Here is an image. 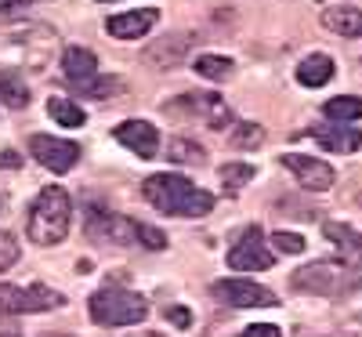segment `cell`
<instances>
[{
  "label": "cell",
  "mask_w": 362,
  "mask_h": 337,
  "mask_svg": "<svg viewBox=\"0 0 362 337\" xmlns=\"http://www.w3.org/2000/svg\"><path fill=\"white\" fill-rule=\"evenodd\" d=\"M58 47L54 29L44 22H18L0 29V69L15 73H37L51 62Z\"/></svg>",
  "instance_id": "cell-1"
},
{
  "label": "cell",
  "mask_w": 362,
  "mask_h": 337,
  "mask_svg": "<svg viewBox=\"0 0 362 337\" xmlns=\"http://www.w3.org/2000/svg\"><path fill=\"white\" fill-rule=\"evenodd\" d=\"M141 196L167 218H206L214 210V193L192 185L181 174H153L141 181Z\"/></svg>",
  "instance_id": "cell-2"
},
{
  "label": "cell",
  "mask_w": 362,
  "mask_h": 337,
  "mask_svg": "<svg viewBox=\"0 0 362 337\" xmlns=\"http://www.w3.org/2000/svg\"><path fill=\"white\" fill-rule=\"evenodd\" d=\"M69 222H73V200L62 185H47L37 193V200L29 203L25 214V232L37 247H54L69 236Z\"/></svg>",
  "instance_id": "cell-3"
},
{
  "label": "cell",
  "mask_w": 362,
  "mask_h": 337,
  "mask_svg": "<svg viewBox=\"0 0 362 337\" xmlns=\"http://www.w3.org/2000/svg\"><path fill=\"white\" fill-rule=\"evenodd\" d=\"M290 283L319 297H348L362 287L358 268H351L348 261H312L305 268H297Z\"/></svg>",
  "instance_id": "cell-4"
},
{
  "label": "cell",
  "mask_w": 362,
  "mask_h": 337,
  "mask_svg": "<svg viewBox=\"0 0 362 337\" xmlns=\"http://www.w3.org/2000/svg\"><path fill=\"white\" fill-rule=\"evenodd\" d=\"M87 312L98 326H134L148 316V301L124 287H102L90 294Z\"/></svg>",
  "instance_id": "cell-5"
},
{
  "label": "cell",
  "mask_w": 362,
  "mask_h": 337,
  "mask_svg": "<svg viewBox=\"0 0 362 337\" xmlns=\"http://www.w3.org/2000/svg\"><path fill=\"white\" fill-rule=\"evenodd\" d=\"M66 297L51 287H8L0 283V316H33V312H54L62 309Z\"/></svg>",
  "instance_id": "cell-6"
},
{
  "label": "cell",
  "mask_w": 362,
  "mask_h": 337,
  "mask_svg": "<svg viewBox=\"0 0 362 337\" xmlns=\"http://www.w3.org/2000/svg\"><path fill=\"white\" fill-rule=\"evenodd\" d=\"M210 290H214V297L221 304H228V309H272V304H279V297L272 294L268 287H261L254 280H239V275H232V280H218Z\"/></svg>",
  "instance_id": "cell-7"
},
{
  "label": "cell",
  "mask_w": 362,
  "mask_h": 337,
  "mask_svg": "<svg viewBox=\"0 0 362 337\" xmlns=\"http://www.w3.org/2000/svg\"><path fill=\"white\" fill-rule=\"evenodd\" d=\"M272 265H276V254L268 251V239H264V232L257 225H250L228 251V268L261 272V268H272Z\"/></svg>",
  "instance_id": "cell-8"
},
{
  "label": "cell",
  "mask_w": 362,
  "mask_h": 337,
  "mask_svg": "<svg viewBox=\"0 0 362 337\" xmlns=\"http://www.w3.org/2000/svg\"><path fill=\"white\" fill-rule=\"evenodd\" d=\"M141 222H131L124 214H109V210H90L87 214V236L98 243H116V247H131L138 243Z\"/></svg>",
  "instance_id": "cell-9"
},
{
  "label": "cell",
  "mask_w": 362,
  "mask_h": 337,
  "mask_svg": "<svg viewBox=\"0 0 362 337\" xmlns=\"http://www.w3.org/2000/svg\"><path fill=\"white\" fill-rule=\"evenodd\" d=\"M29 152H33L37 164H44L54 174L73 171L76 160H80V145L66 142V138H54V135H33V138H29Z\"/></svg>",
  "instance_id": "cell-10"
},
{
  "label": "cell",
  "mask_w": 362,
  "mask_h": 337,
  "mask_svg": "<svg viewBox=\"0 0 362 337\" xmlns=\"http://www.w3.org/2000/svg\"><path fill=\"white\" fill-rule=\"evenodd\" d=\"M167 109H189L192 116H199L206 127L214 131H225L232 124V109L221 95H206V91H189V95H181V102L167 105Z\"/></svg>",
  "instance_id": "cell-11"
},
{
  "label": "cell",
  "mask_w": 362,
  "mask_h": 337,
  "mask_svg": "<svg viewBox=\"0 0 362 337\" xmlns=\"http://www.w3.org/2000/svg\"><path fill=\"white\" fill-rule=\"evenodd\" d=\"M283 167H286L305 189H312V193H326V189H334V181H337L334 167H329L326 160L305 156V152H286Z\"/></svg>",
  "instance_id": "cell-12"
},
{
  "label": "cell",
  "mask_w": 362,
  "mask_h": 337,
  "mask_svg": "<svg viewBox=\"0 0 362 337\" xmlns=\"http://www.w3.org/2000/svg\"><path fill=\"white\" fill-rule=\"evenodd\" d=\"M112 138L119 145H127L134 156H141V160L160 156V131L148 124V120H124V124L112 131Z\"/></svg>",
  "instance_id": "cell-13"
},
{
  "label": "cell",
  "mask_w": 362,
  "mask_h": 337,
  "mask_svg": "<svg viewBox=\"0 0 362 337\" xmlns=\"http://www.w3.org/2000/svg\"><path fill=\"white\" fill-rule=\"evenodd\" d=\"M196 37L192 33H170V37H160L156 44H148L145 47V62L153 66V69H174L181 66L189 58Z\"/></svg>",
  "instance_id": "cell-14"
},
{
  "label": "cell",
  "mask_w": 362,
  "mask_h": 337,
  "mask_svg": "<svg viewBox=\"0 0 362 337\" xmlns=\"http://www.w3.org/2000/svg\"><path fill=\"white\" fill-rule=\"evenodd\" d=\"M160 22V11L156 8H138V11H124V15H112L105 22L109 37L116 40H138V37H148V29Z\"/></svg>",
  "instance_id": "cell-15"
},
{
  "label": "cell",
  "mask_w": 362,
  "mask_h": 337,
  "mask_svg": "<svg viewBox=\"0 0 362 337\" xmlns=\"http://www.w3.org/2000/svg\"><path fill=\"white\" fill-rule=\"evenodd\" d=\"M312 138H315L326 152H355V149L362 145V131L351 127V124H337V120L312 127Z\"/></svg>",
  "instance_id": "cell-16"
},
{
  "label": "cell",
  "mask_w": 362,
  "mask_h": 337,
  "mask_svg": "<svg viewBox=\"0 0 362 337\" xmlns=\"http://www.w3.org/2000/svg\"><path fill=\"white\" fill-rule=\"evenodd\" d=\"M62 73H66V80L73 84V91H83L90 80L98 76V58H95V51H87V47H66V55H62Z\"/></svg>",
  "instance_id": "cell-17"
},
{
  "label": "cell",
  "mask_w": 362,
  "mask_h": 337,
  "mask_svg": "<svg viewBox=\"0 0 362 337\" xmlns=\"http://www.w3.org/2000/svg\"><path fill=\"white\" fill-rule=\"evenodd\" d=\"M322 236L337 247L341 261H348L351 268H362V232L358 229L341 225V222H326L322 225Z\"/></svg>",
  "instance_id": "cell-18"
},
{
  "label": "cell",
  "mask_w": 362,
  "mask_h": 337,
  "mask_svg": "<svg viewBox=\"0 0 362 337\" xmlns=\"http://www.w3.org/2000/svg\"><path fill=\"white\" fill-rule=\"evenodd\" d=\"M322 25L329 29V33L355 40V37H362V8H344V4L326 8L322 11Z\"/></svg>",
  "instance_id": "cell-19"
},
{
  "label": "cell",
  "mask_w": 362,
  "mask_h": 337,
  "mask_svg": "<svg viewBox=\"0 0 362 337\" xmlns=\"http://www.w3.org/2000/svg\"><path fill=\"white\" fill-rule=\"evenodd\" d=\"M297 80L305 87H322L334 80V58L329 55H308L305 62L297 66Z\"/></svg>",
  "instance_id": "cell-20"
},
{
  "label": "cell",
  "mask_w": 362,
  "mask_h": 337,
  "mask_svg": "<svg viewBox=\"0 0 362 337\" xmlns=\"http://www.w3.org/2000/svg\"><path fill=\"white\" fill-rule=\"evenodd\" d=\"M0 102H4L8 109H25L29 105V87H25L22 73L0 69Z\"/></svg>",
  "instance_id": "cell-21"
},
{
  "label": "cell",
  "mask_w": 362,
  "mask_h": 337,
  "mask_svg": "<svg viewBox=\"0 0 362 337\" xmlns=\"http://www.w3.org/2000/svg\"><path fill=\"white\" fill-rule=\"evenodd\" d=\"M47 113H51L54 124H62V127H83V124H87V113H83L73 98H62V95L47 102Z\"/></svg>",
  "instance_id": "cell-22"
},
{
  "label": "cell",
  "mask_w": 362,
  "mask_h": 337,
  "mask_svg": "<svg viewBox=\"0 0 362 337\" xmlns=\"http://www.w3.org/2000/svg\"><path fill=\"white\" fill-rule=\"evenodd\" d=\"M326 120H337V124H351V120H362V98L341 95V98H329L322 105Z\"/></svg>",
  "instance_id": "cell-23"
},
{
  "label": "cell",
  "mask_w": 362,
  "mask_h": 337,
  "mask_svg": "<svg viewBox=\"0 0 362 337\" xmlns=\"http://www.w3.org/2000/svg\"><path fill=\"white\" fill-rule=\"evenodd\" d=\"M167 156H170L174 164H185V167L206 164V152H203L196 142H189V138H170V142H167Z\"/></svg>",
  "instance_id": "cell-24"
},
{
  "label": "cell",
  "mask_w": 362,
  "mask_h": 337,
  "mask_svg": "<svg viewBox=\"0 0 362 337\" xmlns=\"http://www.w3.org/2000/svg\"><path fill=\"white\" fill-rule=\"evenodd\" d=\"M192 69L203 80H228L235 66H232V58H225V55H199L196 62H192Z\"/></svg>",
  "instance_id": "cell-25"
},
{
  "label": "cell",
  "mask_w": 362,
  "mask_h": 337,
  "mask_svg": "<svg viewBox=\"0 0 362 337\" xmlns=\"http://www.w3.org/2000/svg\"><path fill=\"white\" fill-rule=\"evenodd\" d=\"M127 84L124 80H119V76H95V80H90L83 91H80V95H87V98H98V102H105V98H116L119 95V91H124Z\"/></svg>",
  "instance_id": "cell-26"
},
{
  "label": "cell",
  "mask_w": 362,
  "mask_h": 337,
  "mask_svg": "<svg viewBox=\"0 0 362 337\" xmlns=\"http://www.w3.org/2000/svg\"><path fill=\"white\" fill-rule=\"evenodd\" d=\"M250 178H254V167H250V164H225V167H221V185H225V193H239Z\"/></svg>",
  "instance_id": "cell-27"
},
{
  "label": "cell",
  "mask_w": 362,
  "mask_h": 337,
  "mask_svg": "<svg viewBox=\"0 0 362 337\" xmlns=\"http://www.w3.org/2000/svg\"><path fill=\"white\" fill-rule=\"evenodd\" d=\"M264 142V127L261 124H235L232 131V145L235 149H257Z\"/></svg>",
  "instance_id": "cell-28"
},
{
  "label": "cell",
  "mask_w": 362,
  "mask_h": 337,
  "mask_svg": "<svg viewBox=\"0 0 362 337\" xmlns=\"http://www.w3.org/2000/svg\"><path fill=\"white\" fill-rule=\"evenodd\" d=\"M18 243H15V236L11 232H4V229H0V272H4V268H11L15 261H18Z\"/></svg>",
  "instance_id": "cell-29"
},
{
  "label": "cell",
  "mask_w": 362,
  "mask_h": 337,
  "mask_svg": "<svg viewBox=\"0 0 362 337\" xmlns=\"http://www.w3.org/2000/svg\"><path fill=\"white\" fill-rule=\"evenodd\" d=\"M272 243H276V251H283V254H300L305 251V239H300L297 232H276Z\"/></svg>",
  "instance_id": "cell-30"
},
{
  "label": "cell",
  "mask_w": 362,
  "mask_h": 337,
  "mask_svg": "<svg viewBox=\"0 0 362 337\" xmlns=\"http://www.w3.org/2000/svg\"><path fill=\"white\" fill-rule=\"evenodd\" d=\"M138 243H141V247H148V251H163L167 247V236L160 229H153V225H141L138 229Z\"/></svg>",
  "instance_id": "cell-31"
},
{
  "label": "cell",
  "mask_w": 362,
  "mask_h": 337,
  "mask_svg": "<svg viewBox=\"0 0 362 337\" xmlns=\"http://www.w3.org/2000/svg\"><path fill=\"white\" fill-rule=\"evenodd\" d=\"M235 337H283V333H279L276 323H254V326H247L243 333H235Z\"/></svg>",
  "instance_id": "cell-32"
},
{
  "label": "cell",
  "mask_w": 362,
  "mask_h": 337,
  "mask_svg": "<svg viewBox=\"0 0 362 337\" xmlns=\"http://www.w3.org/2000/svg\"><path fill=\"white\" fill-rule=\"evenodd\" d=\"M167 319L177 326H192V312H185V309H167Z\"/></svg>",
  "instance_id": "cell-33"
},
{
  "label": "cell",
  "mask_w": 362,
  "mask_h": 337,
  "mask_svg": "<svg viewBox=\"0 0 362 337\" xmlns=\"http://www.w3.org/2000/svg\"><path fill=\"white\" fill-rule=\"evenodd\" d=\"M29 4V0H0V15H15Z\"/></svg>",
  "instance_id": "cell-34"
},
{
  "label": "cell",
  "mask_w": 362,
  "mask_h": 337,
  "mask_svg": "<svg viewBox=\"0 0 362 337\" xmlns=\"http://www.w3.org/2000/svg\"><path fill=\"white\" fill-rule=\"evenodd\" d=\"M131 337H160V333H153V330H141V333H131Z\"/></svg>",
  "instance_id": "cell-35"
},
{
  "label": "cell",
  "mask_w": 362,
  "mask_h": 337,
  "mask_svg": "<svg viewBox=\"0 0 362 337\" xmlns=\"http://www.w3.org/2000/svg\"><path fill=\"white\" fill-rule=\"evenodd\" d=\"M44 337H73V333H44Z\"/></svg>",
  "instance_id": "cell-36"
},
{
  "label": "cell",
  "mask_w": 362,
  "mask_h": 337,
  "mask_svg": "<svg viewBox=\"0 0 362 337\" xmlns=\"http://www.w3.org/2000/svg\"><path fill=\"white\" fill-rule=\"evenodd\" d=\"M355 330H358V333H362V316H358V326H355Z\"/></svg>",
  "instance_id": "cell-37"
},
{
  "label": "cell",
  "mask_w": 362,
  "mask_h": 337,
  "mask_svg": "<svg viewBox=\"0 0 362 337\" xmlns=\"http://www.w3.org/2000/svg\"><path fill=\"white\" fill-rule=\"evenodd\" d=\"M4 337H18V333H4Z\"/></svg>",
  "instance_id": "cell-38"
}]
</instances>
